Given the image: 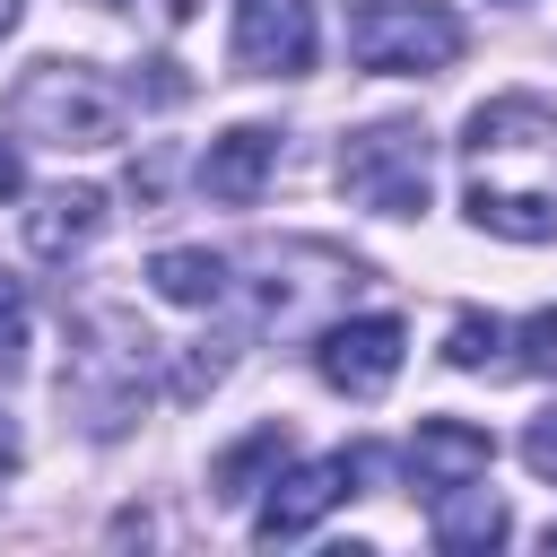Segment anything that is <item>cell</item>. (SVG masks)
Here are the masks:
<instances>
[{
    "label": "cell",
    "instance_id": "ac0fdd59",
    "mask_svg": "<svg viewBox=\"0 0 557 557\" xmlns=\"http://www.w3.org/2000/svg\"><path fill=\"white\" fill-rule=\"evenodd\" d=\"M522 461H531V470L557 487V409H540V418L522 426Z\"/></svg>",
    "mask_w": 557,
    "mask_h": 557
},
{
    "label": "cell",
    "instance_id": "7c38bea8",
    "mask_svg": "<svg viewBox=\"0 0 557 557\" xmlns=\"http://www.w3.org/2000/svg\"><path fill=\"white\" fill-rule=\"evenodd\" d=\"M96 226H104V191L96 183H61V191H44L26 209V244L44 261H70L78 244H96Z\"/></svg>",
    "mask_w": 557,
    "mask_h": 557
},
{
    "label": "cell",
    "instance_id": "5bb4252c",
    "mask_svg": "<svg viewBox=\"0 0 557 557\" xmlns=\"http://www.w3.org/2000/svg\"><path fill=\"white\" fill-rule=\"evenodd\" d=\"M148 287H157L165 305H218V296H226V261L200 252V244H174V252L148 261Z\"/></svg>",
    "mask_w": 557,
    "mask_h": 557
},
{
    "label": "cell",
    "instance_id": "2e32d148",
    "mask_svg": "<svg viewBox=\"0 0 557 557\" xmlns=\"http://www.w3.org/2000/svg\"><path fill=\"white\" fill-rule=\"evenodd\" d=\"M26 366V287L0 270V374H17Z\"/></svg>",
    "mask_w": 557,
    "mask_h": 557
},
{
    "label": "cell",
    "instance_id": "6da1fadb",
    "mask_svg": "<svg viewBox=\"0 0 557 557\" xmlns=\"http://www.w3.org/2000/svg\"><path fill=\"white\" fill-rule=\"evenodd\" d=\"M470 218L505 244L557 235V104L548 96H487L470 113Z\"/></svg>",
    "mask_w": 557,
    "mask_h": 557
},
{
    "label": "cell",
    "instance_id": "7402d4cb",
    "mask_svg": "<svg viewBox=\"0 0 557 557\" xmlns=\"http://www.w3.org/2000/svg\"><path fill=\"white\" fill-rule=\"evenodd\" d=\"M9 26H17V0H0V35H9Z\"/></svg>",
    "mask_w": 557,
    "mask_h": 557
},
{
    "label": "cell",
    "instance_id": "44dd1931",
    "mask_svg": "<svg viewBox=\"0 0 557 557\" xmlns=\"http://www.w3.org/2000/svg\"><path fill=\"white\" fill-rule=\"evenodd\" d=\"M17 461H26V444H17V426H9V418H0V479H9V470H17Z\"/></svg>",
    "mask_w": 557,
    "mask_h": 557
},
{
    "label": "cell",
    "instance_id": "9a60e30c",
    "mask_svg": "<svg viewBox=\"0 0 557 557\" xmlns=\"http://www.w3.org/2000/svg\"><path fill=\"white\" fill-rule=\"evenodd\" d=\"M505 339H513V331H505L496 313H453V339H444V357H453L461 374H479V366L496 374V366H505Z\"/></svg>",
    "mask_w": 557,
    "mask_h": 557
},
{
    "label": "cell",
    "instance_id": "ba28073f",
    "mask_svg": "<svg viewBox=\"0 0 557 557\" xmlns=\"http://www.w3.org/2000/svg\"><path fill=\"white\" fill-rule=\"evenodd\" d=\"M235 70L305 78L313 70V0H235Z\"/></svg>",
    "mask_w": 557,
    "mask_h": 557
},
{
    "label": "cell",
    "instance_id": "e0dca14e",
    "mask_svg": "<svg viewBox=\"0 0 557 557\" xmlns=\"http://www.w3.org/2000/svg\"><path fill=\"white\" fill-rule=\"evenodd\" d=\"M513 339H522V357H513V366H531V374H557V305H540V313H531Z\"/></svg>",
    "mask_w": 557,
    "mask_h": 557
},
{
    "label": "cell",
    "instance_id": "277c9868",
    "mask_svg": "<svg viewBox=\"0 0 557 557\" xmlns=\"http://www.w3.org/2000/svg\"><path fill=\"white\" fill-rule=\"evenodd\" d=\"M348 61L383 78H426L461 61V17L444 0H357L348 9Z\"/></svg>",
    "mask_w": 557,
    "mask_h": 557
},
{
    "label": "cell",
    "instance_id": "8992f818",
    "mask_svg": "<svg viewBox=\"0 0 557 557\" xmlns=\"http://www.w3.org/2000/svg\"><path fill=\"white\" fill-rule=\"evenodd\" d=\"M374 470V453L357 444V453H331V461H296V470H278L270 479V496H261V513H252V540L261 548H278V540H305L339 496H357V479Z\"/></svg>",
    "mask_w": 557,
    "mask_h": 557
},
{
    "label": "cell",
    "instance_id": "5b68a950",
    "mask_svg": "<svg viewBox=\"0 0 557 557\" xmlns=\"http://www.w3.org/2000/svg\"><path fill=\"white\" fill-rule=\"evenodd\" d=\"M426 183H435V148H426L418 122H374L339 148V191L374 218H418Z\"/></svg>",
    "mask_w": 557,
    "mask_h": 557
},
{
    "label": "cell",
    "instance_id": "d6986e66",
    "mask_svg": "<svg viewBox=\"0 0 557 557\" xmlns=\"http://www.w3.org/2000/svg\"><path fill=\"white\" fill-rule=\"evenodd\" d=\"M113 9H139V0H113ZM148 9H157V17H165V26H183V17H191V9H200V0H148Z\"/></svg>",
    "mask_w": 557,
    "mask_h": 557
},
{
    "label": "cell",
    "instance_id": "3957f363",
    "mask_svg": "<svg viewBox=\"0 0 557 557\" xmlns=\"http://www.w3.org/2000/svg\"><path fill=\"white\" fill-rule=\"evenodd\" d=\"M9 131L35 148H113L131 131V104L113 78H96L78 61H35L9 87Z\"/></svg>",
    "mask_w": 557,
    "mask_h": 557
},
{
    "label": "cell",
    "instance_id": "52a82bcc",
    "mask_svg": "<svg viewBox=\"0 0 557 557\" xmlns=\"http://www.w3.org/2000/svg\"><path fill=\"white\" fill-rule=\"evenodd\" d=\"M400 348H409V331H400L392 313H357V322H331V331H322L313 374H322L331 392H348V400H374V392L400 374Z\"/></svg>",
    "mask_w": 557,
    "mask_h": 557
},
{
    "label": "cell",
    "instance_id": "4fadbf2b",
    "mask_svg": "<svg viewBox=\"0 0 557 557\" xmlns=\"http://www.w3.org/2000/svg\"><path fill=\"white\" fill-rule=\"evenodd\" d=\"M287 461H296V435H287V418H270V426H252L244 444H226V453L209 461V496H218V505H244V496L270 487Z\"/></svg>",
    "mask_w": 557,
    "mask_h": 557
},
{
    "label": "cell",
    "instance_id": "ffe728a7",
    "mask_svg": "<svg viewBox=\"0 0 557 557\" xmlns=\"http://www.w3.org/2000/svg\"><path fill=\"white\" fill-rule=\"evenodd\" d=\"M17 183H26V165H17V148H9V139H0V200H9V191H17Z\"/></svg>",
    "mask_w": 557,
    "mask_h": 557
},
{
    "label": "cell",
    "instance_id": "9c48e42d",
    "mask_svg": "<svg viewBox=\"0 0 557 557\" xmlns=\"http://www.w3.org/2000/svg\"><path fill=\"white\" fill-rule=\"evenodd\" d=\"M270 165H278V131H270V122H235L226 139H209V157H200V191L226 200V209H252L261 183H270Z\"/></svg>",
    "mask_w": 557,
    "mask_h": 557
},
{
    "label": "cell",
    "instance_id": "7a4b0ae2",
    "mask_svg": "<svg viewBox=\"0 0 557 557\" xmlns=\"http://www.w3.org/2000/svg\"><path fill=\"white\" fill-rule=\"evenodd\" d=\"M148 357H157V339H148L131 313H87V322H78V348H70V366H61L70 418H78L87 435H122V426L139 418V400H148Z\"/></svg>",
    "mask_w": 557,
    "mask_h": 557
},
{
    "label": "cell",
    "instance_id": "8fae6325",
    "mask_svg": "<svg viewBox=\"0 0 557 557\" xmlns=\"http://www.w3.org/2000/svg\"><path fill=\"white\" fill-rule=\"evenodd\" d=\"M426 505H435V513H426V531H435V548H444V557H479V548H496V540L513 531V513H505V505H496L479 479L435 487Z\"/></svg>",
    "mask_w": 557,
    "mask_h": 557
},
{
    "label": "cell",
    "instance_id": "30bf717a",
    "mask_svg": "<svg viewBox=\"0 0 557 557\" xmlns=\"http://www.w3.org/2000/svg\"><path fill=\"white\" fill-rule=\"evenodd\" d=\"M487 461H496V435L470 426V418H418V435H409V470H418L426 496L461 487V479H487Z\"/></svg>",
    "mask_w": 557,
    "mask_h": 557
}]
</instances>
